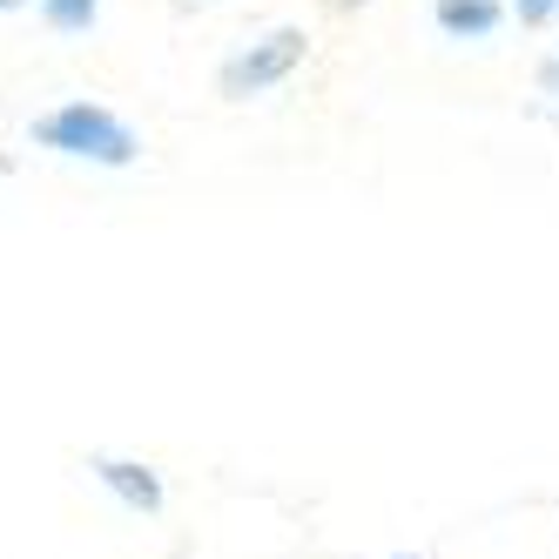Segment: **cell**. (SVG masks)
<instances>
[{
    "mask_svg": "<svg viewBox=\"0 0 559 559\" xmlns=\"http://www.w3.org/2000/svg\"><path fill=\"white\" fill-rule=\"evenodd\" d=\"M34 142L55 155H74V163H102V169H129L142 155V135L102 102H61L55 115L34 122Z\"/></svg>",
    "mask_w": 559,
    "mask_h": 559,
    "instance_id": "obj_1",
    "label": "cell"
},
{
    "mask_svg": "<svg viewBox=\"0 0 559 559\" xmlns=\"http://www.w3.org/2000/svg\"><path fill=\"white\" fill-rule=\"evenodd\" d=\"M304 55H310V34H304V27H270L263 41L236 48V55L223 61L216 95H223V102H250V95H263V88H276V82H290V74L304 68Z\"/></svg>",
    "mask_w": 559,
    "mask_h": 559,
    "instance_id": "obj_2",
    "label": "cell"
},
{
    "mask_svg": "<svg viewBox=\"0 0 559 559\" xmlns=\"http://www.w3.org/2000/svg\"><path fill=\"white\" fill-rule=\"evenodd\" d=\"M88 478L135 519H155L169 506V486H163V472H155L148 459H115V452H88Z\"/></svg>",
    "mask_w": 559,
    "mask_h": 559,
    "instance_id": "obj_3",
    "label": "cell"
},
{
    "mask_svg": "<svg viewBox=\"0 0 559 559\" xmlns=\"http://www.w3.org/2000/svg\"><path fill=\"white\" fill-rule=\"evenodd\" d=\"M431 21L452 34V41H486L499 27V0H431Z\"/></svg>",
    "mask_w": 559,
    "mask_h": 559,
    "instance_id": "obj_4",
    "label": "cell"
},
{
    "mask_svg": "<svg viewBox=\"0 0 559 559\" xmlns=\"http://www.w3.org/2000/svg\"><path fill=\"white\" fill-rule=\"evenodd\" d=\"M95 14H102V0H41V21L55 34H88Z\"/></svg>",
    "mask_w": 559,
    "mask_h": 559,
    "instance_id": "obj_5",
    "label": "cell"
},
{
    "mask_svg": "<svg viewBox=\"0 0 559 559\" xmlns=\"http://www.w3.org/2000/svg\"><path fill=\"white\" fill-rule=\"evenodd\" d=\"M512 8H519V27H546L559 14V0H512Z\"/></svg>",
    "mask_w": 559,
    "mask_h": 559,
    "instance_id": "obj_6",
    "label": "cell"
},
{
    "mask_svg": "<svg viewBox=\"0 0 559 559\" xmlns=\"http://www.w3.org/2000/svg\"><path fill=\"white\" fill-rule=\"evenodd\" d=\"M539 95H552V102H559V55H552V61H539Z\"/></svg>",
    "mask_w": 559,
    "mask_h": 559,
    "instance_id": "obj_7",
    "label": "cell"
},
{
    "mask_svg": "<svg viewBox=\"0 0 559 559\" xmlns=\"http://www.w3.org/2000/svg\"><path fill=\"white\" fill-rule=\"evenodd\" d=\"M14 8H27V0H0V14H14Z\"/></svg>",
    "mask_w": 559,
    "mask_h": 559,
    "instance_id": "obj_8",
    "label": "cell"
},
{
    "mask_svg": "<svg viewBox=\"0 0 559 559\" xmlns=\"http://www.w3.org/2000/svg\"><path fill=\"white\" fill-rule=\"evenodd\" d=\"M8 169H14V155H0V176H8Z\"/></svg>",
    "mask_w": 559,
    "mask_h": 559,
    "instance_id": "obj_9",
    "label": "cell"
},
{
    "mask_svg": "<svg viewBox=\"0 0 559 559\" xmlns=\"http://www.w3.org/2000/svg\"><path fill=\"white\" fill-rule=\"evenodd\" d=\"M391 559H412V552H391Z\"/></svg>",
    "mask_w": 559,
    "mask_h": 559,
    "instance_id": "obj_10",
    "label": "cell"
}]
</instances>
